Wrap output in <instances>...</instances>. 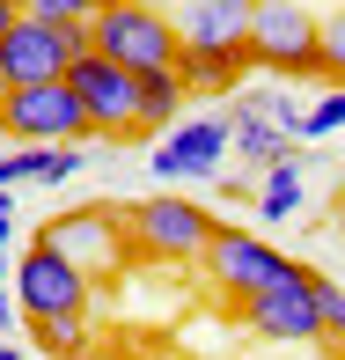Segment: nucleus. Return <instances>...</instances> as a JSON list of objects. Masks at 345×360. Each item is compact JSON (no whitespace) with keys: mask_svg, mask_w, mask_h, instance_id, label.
I'll list each match as a JSON object with an SVG mask.
<instances>
[{"mask_svg":"<svg viewBox=\"0 0 345 360\" xmlns=\"http://www.w3.org/2000/svg\"><path fill=\"white\" fill-rule=\"evenodd\" d=\"M89 44L103 59H118L125 74H176L184 67V37H176V15L155 8V0H118L89 22Z\"/></svg>","mask_w":345,"mask_h":360,"instance_id":"nucleus-1","label":"nucleus"},{"mask_svg":"<svg viewBox=\"0 0 345 360\" xmlns=\"http://www.w3.org/2000/svg\"><path fill=\"white\" fill-rule=\"evenodd\" d=\"M44 243H52L67 265H81L96 287L125 280L140 265V243H133V206H74V214L44 221Z\"/></svg>","mask_w":345,"mask_h":360,"instance_id":"nucleus-2","label":"nucleus"},{"mask_svg":"<svg viewBox=\"0 0 345 360\" xmlns=\"http://www.w3.org/2000/svg\"><path fill=\"white\" fill-rule=\"evenodd\" d=\"M250 52L272 81H323V15H308L301 0H257Z\"/></svg>","mask_w":345,"mask_h":360,"instance_id":"nucleus-3","label":"nucleus"},{"mask_svg":"<svg viewBox=\"0 0 345 360\" xmlns=\"http://www.w3.org/2000/svg\"><path fill=\"white\" fill-rule=\"evenodd\" d=\"M213 236H221V221H213L199 199H184V191H155V199L133 206L140 265H191V257L213 250Z\"/></svg>","mask_w":345,"mask_h":360,"instance_id":"nucleus-4","label":"nucleus"},{"mask_svg":"<svg viewBox=\"0 0 345 360\" xmlns=\"http://www.w3.org/2000/svg\"><path fill=\"white\" fill-rule=\"evenodd\" d=\"M67 81L81 96V110H89V140H103V147L147 140L140 133V74H125L118 59H103V52H81Z\"/></svg>","mask_w":345,"mask_h":360,"instance_id":"nucleus-5","label":"nucleus"},{"mask_svg":"<svg viewBox=\"0 0 345 360\" xmlns=\"http://www.w3.org/2000/svg\"><path fill=\"white\" fill-rule=\"evenodd\" d=\"M15 302H22L30 323H52V316H89L96 309V280L81 265H67V257L52 250V243H30L22 257H15Z\"/></svg>","mask_w":345,"mask_h":360,"instance_id":"nucleus-6","label":"nucleus"},{"mask_svg":"<svg viewBox=\"0 0 345 360\" xmlns=\"http://www.w3.org/2000/svg\"><path fill=\"white\" fill-rule=\"evenodd\" d=\"M0 140H15V147H96V140H89V110H81L74 81L15 89L8 118H0Z\"/></svg>","mask_w":345,"mask_h":360,"instance_id":"nucleus-7","label":"nucleus"},{"mask_svg":"<svg viewBox=\"0 0 345 360\" xmlns=\"http://www.w3.org/2000/svg\"><path fill=\"white\" fill-rule=\"evenodd\" d=\"M316 280L323 272H308L301 257L287 265V280L265 287L257 302H242L235 316L250 323L257 338H272V346H323V309H316Z\"/></svg>","mask_w":345,"mask_h":360,"instance_id":"nucleus-8","label":"nucleus"},{"mask_svg":"<svg viewBox=\"0 0 345 360\" xmlns=\"http://www.w3.org/2000/svg\"><path fill=\"white\" fill-rule=\"evenodd\" d=\"M199 265H206V287L221 294V302H235V309H242V302H257L265 287L287 280L294 257H279L265 236H250V228H221V236H213V250L199 257Z\"/></svg>","mask_w":345,"mask_h":360,"instance_id":"nucleus-9","label":"nucleus"},{"mask_svg":"<svg viewBox=\"0 0 345 360\" xmlns=\"http://www.w3.org/2000/svg\"><path fill=\"white\" fill-rule=\"evenodd\" d=\"M81 52H96V44H89V30L30 22V15L8 30V37H0V67H8V81H15V89H44V81H67Z\"/></svg>","mask_w":345,"mask_h":360,"instance_id":"nucleus-10","label":"nucleus"},{"mask_svg":"<svg viewBox=\"0 0 345 360\" xmlns=\"http://www.w3.org/2000/svg\"><path fill=\"white\" fill-rule=\"evenodd\" d=\"M235 155V125H228V110H213V118H184L176 133L155 140V184H176V176H221V162Z\"/></svg>","mask_w":345,"mask_h":360,"instance_id":"nucleus-11","label":"nucleus"},{"mask_svg":"<svg viewBox=\"0 0 345 360\" xmlns=\"http://www.w3.org/2000/svg\"><path fill=\"white\" fill-rule=\"evenodd\" d=\"M176 37L184 52H242L257 22V0H176Z\"/></svg>","mask_w":345,"mask_h":360,"instance_id":"nucleus-12","label":"nucleus"},{"mask_svg":"<svg viewBox=\"0 0 345 360\" xmlns=\"http://www.w3.org/2000/svg\"><path fill=\"white\" fill-rule=\"evenodd\" d=\"M257 67V52L242 44V52H184V89L191 96H242V74Z\"/></svg>","mask_w":345,"mask_h":360,"instance_id":"nucleus-13","label":"nucleus"},{"mask_svg":"<svg viewBox=\"0 0 345 360\" xmlns=\"http://www.w3.org/2000/svg\"><path fill=\"white\" fill-rule=\"evenodd\" d=\"M228 125H235V155L250 162V169H272V162L294 155V133H279L272 118H257V110H242V103H228Z\"/></svg>","mask_w":345,"mask_h":360,"instance_id":"nucleus-14","label":"nucleus"},{"mask_svg":"<svg viewBox=\"0 0 345 360\" xmlns=\"http://www.w3.org/2000/svg\"><path fill=\"white\" fill-rule=\"evenodd\" d=\"M184 103H191L184 74H147L140 81V133H176V125H184Z\"/></svg>","mask_w":345,"mask_h":360,"instance_id":"nucleus-15","label":"nucleus"},{"mask_svg":"<svg viewBox=\"0 0 345 360\" xmlns=\"http://www.w3.org/2000/svg\"><path fill=\"white\" fill-rule=\"evenodd\" d=\"M294 214H301V147L287 162H272L257 184V221H294Z\"/></svg>","mask_w":345,"mask_h":360,"instance_id":"nucleus-16","label":"nucleus"},{"mask_svg":"<svg viewBox=\"0 0 345 360\" xmlns=\"http://www.w3.org/2000/svg\"><path fill=\"white\" fill-rule=\"evenodd\" d=\"M30 338H37L44 360H89L103 338L89 331V316H52V323H30Z\"/></svg>","mask_w":345,"mask_h":360,"instance_id":"nucleus-17","label":"nucleus"},{"mask_svg":"<svg viewBox=\"0 0 345 360\" xmlns=\"http://www.w3.org/2000/svg\"><path fill=\"white\" fill-rule=\"evenodd\" d=\"M30 22H59V30H89L96 22V0H22Z\"/></svg>","mask_w":345,"mask_h":360,"instance_id":"nucleus-18","label":"nucleus"},{"mask_svg":"<svg viewBox=\"0 0 345 360\" xmlns=\"http://www.w3.org/2000/svg\"><path fill=\"white\" fill-rule=\"evenodd\" d=\"M331 133H345V89H323L308 103V125H301V140H331Z\"/></svg>","mask_w":345,"mask_h":360,"instance_id":"nucleus-19","label":"nucleus"},{"mask_svg":"<svg viewBox=\"0 0 345 360\" xmlns=\"http://www.w3.org/2000/svg\"><path fill=\"white\" fill-rule=\"evenodd\" d=\"M323 81H331V89H345V8L323 15Z\"/></svg>","mask_w":345,"mask_h":360,"instance_id":"nucleus-20","label":"nucleus"},{"mask_svg":"<svg viewBox=\"0 0 345 360\" xmlns=\"http://www.w3.org/2000/svg\"><path fill=\"white\" fill-rule=\"evenodd\" d=\"M316 309H323V346L345 353V287L338 280H316Z\"/></svg>","mask_w":345,"mask_h":360,"instance_id":"nucleus-21","label":"nucleus"},{"mask_svg":"<svg viewBox=\"0 0 345 360\" xmlns=\"http://www.w3.org/2000/svg\"><path fill=\"white\" fill-rule=\"evenodd\" d=\"M89 360H140V346H125V338H103V346H96Z\"/></svg>","mask_w":345,"mask_h":360,"instance_id":"nucleus-22","label":"nucleus"},{"mask_svg":"<svg viewBox=\"0 0 345 360\" xmlns=\"http://www.w3.org/2000/svg\"><path fill=\"white\" fill-rule=\"evenodd\" d=\"M140 360H191V353H176V346H162V338H140Z\"/></svg>","mask_w":345,"mask_h":360,"instance_id":"nucleus-23","label":"nucleus"},{"mask_svg":"<svg viewBox=\"0 0 345 360\" xmlns=\"http://www.w3.org/2000/svg\"><path fill=\"white\" fill-rule=\"evenodd\" d=\"M15 22H22V0H0V37H8Z\"/></svg>","mask_w":345,"mask_h":360,"instance_id":"nucleus-24","label":"nucleus"},{"mask_svg":"<svg viewBox=\"0 0 345 360\" xmlns=\"http://www.w3.org/2000/svg\"><path fill=\"white\" fill-rule=\"evenodd\" d=\"M8 103H15V81H8V67H0V118H8Z\"/></svg>","mask_w":345,"mask_h":360,"instance_id":"nucleus-25","label":"nucleus"},{"mask_svg":"<svg viewBox=\"0 0 345 360\" xmlns=\"http://www.w3.org/2000/svg\"><path fill=\"white\" fill-rule=\"evenodd\" d=\"M0 360H22V353H15V346H8V338H0Z\"/></svg>","mask_w":345,"mask_h":360,"instance_id":"nucleus-26","label":"nucleus"},{"mask_svg":"<svg viewBox=\"0 0 345 360\" xmlns=\"http://www.w3.org/2000/svg\"><path fill=\"white\" fill-rule=\"evenodd\" d=\"M103 8H118V0H96V15H103Z\"/></svg>","mask_w":345,"mask_h":360,"instance_id":"nucleus-27","label":"nucleus"},{"mask_svg":"<svg viewBox=\"0 0 345 360\" xmlns=\"http://www.w3.org/2000/svg\"><path fill=\"white\" fill-rule=\"evenodd\" d=\"M338 221H345V199H338Z\"/></svg>","mask_w":345,"mask_h":360,"instance_id":"nucleus-28","label":"nucleus"}]
</instances>
